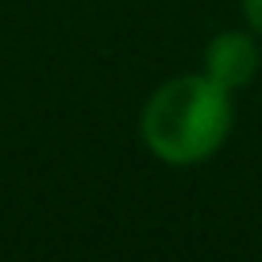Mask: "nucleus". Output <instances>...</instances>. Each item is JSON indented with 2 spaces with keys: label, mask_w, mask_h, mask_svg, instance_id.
Wrapping results in <instances>:
<instances>
[{
  "label": "nucleus",
  "mask_w": 262,
  "mask_h": 262,
  "mask_svg": "<svg viewBox=\"0 0 262 262\" xmlns=\"http://www.w3.org/2000/svg\"><path fill=\"white\" fill-rule=\"evenodd\" d=\"M231 123H235V104L228 89H220L205 74H178L147 97L139 135L158 162L181 170L208 162L228 143Z\"/></svg>",
  "instance_id": "nucleus-1"
},
{
  "label": "nucleus",
  "mask_w": 262,
  "mask_h": 262,
  "mask_svg": "<svg viewBox=\"0 0 262 262\" xmlns=\"http://www.w3.org/2000/svg\"><path fill=\"white\" fill-rule=\"evenodd\" d=\"M262 66V50H258V39L251 31H220L208 39L205 47V66L201 74L212 77L220 89L228 93H239L254 81Z\"/></svg>",
  "instance_id": "nucleus-2"
},
{
  "label": "nucleus",
  "mask_w": 262,
  "mask_h": 262,
  "mask_svg": "<svg viewBox=\"0 0 262 262\" xmlns=\"http://www.w3.org/2000/svg\"><path fill=\"white\" fill-rule=\"evenodd\" d=\"M239 8H243V24L254 39L262 42V0H239Z\"/></svg>",
  "instance_id": "nucleus-3"
}]
</instances>
